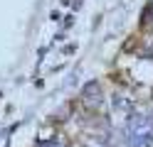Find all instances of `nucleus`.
<instances>
[{"label":"nucleus","mask_w":153,"mask_h":147,"mask_svg":"<svg viewBox=\"0 0 153 147\" xmlns=\"http://www.w3.org/2000/svg\"><path fill=\"white\" fill-rule=\"evenodd\" d=\"M82 98H84V103L87 105H91V108H97L99 103H101V83L99 81H89L87 86L82 88Z\"/></svg>","instance_id":"1"},{"label":"nucleus","mask_w":153,"mask_h":147,"mask_svg":"<svg viewBox=\"0 0 153 147\" xmlns=\"http://www.w3.org/2000/svg\"><path fill=\"white\" fill-rule=\"evenodd\" d=\"M94 147H101V145H94Z\"/></svg>","instance_id":"2"}]
</instances>
